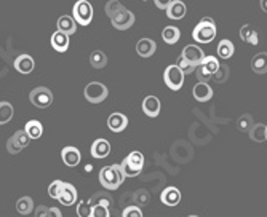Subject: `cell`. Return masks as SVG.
Returning <instances> with one entry per match:
<instances>
[{
  "label": "cell",
  "instance_id": "obj_1",
  "mask_svg": "<svg viewBox=\"0 0 267 217\" xmlns=\"http://www.w3.org/2000/svg\"><path fill=\"white\" fill-rule=\"evenodd\" d=\"M125 181V174L120 165H109L101 168L100 171V182L104 189L108 190H117Z\"/></svg>",
  "mask_w": 267,
  "mask_h": 217
},
{
  "label": "cell",
  "instance_id": "obj_2",
  "mask_svg": "<svg viewBox=\"0 0 267 217\" xmlns=\"http://www.w3.org/2000/svg\"><path fill=\"white\" fill-rule=\"evenodd\" d=\"M216 22L212 18H204L192 32V38L196 40L197 43H210L213 42L216 37Z\"/></svg>",
  "mask_w": 267,
  "mask_h": 217
},
{
  "label": "cell",
  "instance_id": "obj_3",
  "mask_svg": "<svg viewBox=\"0 0 267 217\" xmlns=\"http://www.w3.org/2000/svg\"><path fill=\"white\" fill-rule=\"evenodd\" d=\"M144 162L146 160H144V155L141 154V152L133 150L132 154L128 155L122 163H120L125 178H136V176H140V173L144 168Z\"/></svg>",
  "mask_w": 267,
  "mask_h": 217
},
{
  "label": "cell",
  "instance_id": "obj_4",
  "mask_svg": "<svg viewBox=\"0 0 267 217\" xmlns=\"http://www.w3.org/2000/svg\"><path fill=\"white\" fill-rule=\"evenodd\" d=\"M220 66L221 64L218 61L216 56H205V59L196 67L198 82H210V78H212L214 72L220 69Z\"/></svg>",
  "mask_w": 267,
  "mask_h": 217
},
{
  "label": "cell",
  "instance_id": "obj_5",
  "mask_svg": "<svg viewBox=\"0 0 267 217\" xmlns=\"http://www.w3.org/2000/svg\"><path fill=\"white\" fill-rule=\"evenodd\" d=\"M184 77H186V74L182 72V69L178 66V64H172V66H168L164 72L165 85L173 91L181 90L182 85H184Z\"/></svg>",
  "mask_w": 267,
  "mask_h": 217
},
{
  "label": "cell",
  "instance_id": "obj_6",
  "mask_svg": "<svg viewBox=\"0 0 267 217\" xmlns=\"http://www.w3.org/2000/svg\"><path fill=\"white\" fill-rule=\"evenodd\" d=\"M72 16L80 26H88L93 19V6L88 0H77L72 6Z\"/></svg>",
  "mask_w": 267,
  "mask_h": 217
},
{
  "label": "cell",
  "instance_id": "obj_7",
  "mask_svg": "<svg viewBox=\"0 0 267 217\" xmlns=\"http://www.w3.org/2000/svg\"><path fill=\"white\" fill-rule=\"evenodd\" d=\"M108 94H109V90H108V86L101 83V82H92V83H88L85 86V90H84V96H85V99L88 102H92V104H100L102 102L104 99L108 98Z\"/></svg>",
  "mask_w": 267,
  "mask_h": 217
},
{
  "label": "cell",
  "instance_id": "obj_8",
  "mask_svg": "<svg viewBox=\"0 0 267 217\" xmlns=\"http://www.w3.org/2000/svg\"><path fill=\"white\" fill-rule=\"evenodd\" d=\"M29 99L32 102V106H36L38 109H46L53 102V93L46 86H37L29 93Z\"/></svg>",
  "mask_w": 267,
  "mask_h": 217
},
{
  "label": "cell",
  "instance_id": "obj_9",
  "mask_svg": "<svg viewBox=\"0 0 267 217\" xmlns=\"http://www.w3.org/2000/svg\"><path fill=\"white\" fill-rule=\"evenodd\" d=\"M29 142H30V138H29V134L26 133V130H18L10 139L6 141L8 154H12V155L20 154L22 149H26L29 146Z\"/></svg>",
  "mask_w": 267,
  "mask_h": 217
},
{
  "label": "cell",
  "instance_id": "obj_10",
  "mask_svg": "<svg viewBox=\"0 0 267 217\" xmlns=\"http://www.w3.org/2000/svg\"><path fill=\"white\" fill-rule=\"evenodd\" d=\"M110 22H112V26L118 30H128L134 24V14L124 6L116 16H112Z\"/></svg>",
  "mask_w": 267,
  "mask_h": 217
},
{
  "label": "cell",
  "instance_id": "obj_11",
  "mask_svg": "<svg viewBox=\"0 0 267 217\" xmlns=\"http://www.w3.org/2000/svg\"><path fill=\"white\" fill-rule=\"evenodd\" d=\"M61 160L62 163L69 166V168H76L80 165V160H82V154L80 150L74 146H68L61 150Z\"/></svg>",
  "mask_w": 267,
  "mask_h": 217
},
{
  "label": "cell",
  "instance_id": "obj_12",
  "mask_svg": "<svg viewBox=\"0 0 267 217\" xmlns=\"http://www.w3.org/2000/svg\"><path fill=\"white\" fill-rule=\"evenodd\" d=\"M13 66H14L16 70L20 72V74L28 75V74H30L32 70H34V67H36V61H34V58H32L30 54H20L18 58L14 59Z\"/></svg>",
  "mask_w": 267,
  "mask_h": 217
},
{
  "label": "cell",
  "instance_id": "obj_13",
  "mask_svg": "<svg viewBox=\"0 0 267 217\" xmlns=\"http://www.w3.org/2000/svg\"><path fill=\"white\" fill-rule=\"evenodd\" d=\"M108 126L112 133H122L128 126V118L126 115L120 114V112H114V114H110L108 118Z\"/></svg>",
  "mask_w": 267,
  "mask_h": 217
},
{
  "label": "cell",
  "instance_id": "obj_14",
  "mask_svg": "<svg viewBox=\"0 0 267 217\" xmlns=\"http://www.w3.org/2000/svg\"><path fill=\"white\" fill-rule=\"evenodd\" d=\"M182 56L190 64H194V66H198V64L205 59L204 50H202V48L197 46V45H188V46H186L182 50Z\"/></svg>",
  "mask_w": 267,
  "mask_h": 217
},
{
  "label": "cell",
  "instance_id": "obj_15",
  "mask_svg": "<svg viewBox=\"0 0 267 217\" xmlns=\"http://www.w3.org/2000/svg\"><path fill=\"white\" fill-rule=\"evenodd\" d=\"M192 94L198 102H206L213 98V88L208 85V82H198L194 86Z\"/></svg>",
  "mask_w": 267,
  "mask_h": 217
},
{
  "label": "cell",
  "instance_id": "obj_16",
  "mask_svg": "<svg viewBox=\"0 0 267 217\" xmlns=\"http://www.w3.org/2000/svg\"><path fill=\"white\" fill-rule=\"evenodd\" d=\"M92 157L96 158V160H102V158H106L109 154H110V144L109 141L106 139H96L93 144H92Z\"/></svg>",
  "mask_w": 267,
  "mask_h": 217
},
{
  "label": "cell",
  "instance_id": "obj_17",
  "mask_svg": "<svg viewBox=\"0 0 267 217\" xmlns=\"http://www.w3.org/2000/svg\"><path fill=\"white\" fill-rule=\"evenodd\" d=\"M58 202L64 206H72L77 202V189L72 186V184L64 182V187H62V192L58 198Z\"/></svg>",
  "mask_w": 267,
  "mask_h": 217
},
{
  "label": "cell",
  "instance_id": "obj_18",
  "mask_svg": "<svg viewBox=\"0 0 267 217\" xmlns=\"http://www.w3.org/2000/svg\"><path fill=\"white\" fill-rule=\"evenodd\" d=\"M166 16L170 19H182L186 16V11H188V8H186V3L182 0H173L172 3L166 6Z\"/></svg>",
  "mask_w": 267,
  "mask_h": 217
},
{
  "label": "cell",
  "instance_id": "obj_19",
  "mask_svg": "<svg viewBox=\"0 0 267 217\" xmlns=\"http://www.w3.org/2000/svg\"><path fill=\"white\" fill-rule=\"evenodd\" d=\"M157 51V43L150 38H141L140 42L136 43V53L141 56V58H150V56Z\"/></svg>",
  "mask_w": 267,
  "mask_h": 217
},
{
  "label": "cell",
  "instance_id": "obj_20",
  "mask_svg": "<svg viewBox=\"0 0 267 217\" xmlns=\"http://www.w3.org/2000/svg\"><path fill=\"white\" fill-rule=\"evenodd\" d=\"M162 203L166 206H176L181 203V192L176 187H166L160 195Z\"/></svg>",
  "mask_w": 267,
  "mask_h": 217
},
{
  "label": "cell",
  "instance_id": "obj_21",
  "mask_svg": "<svg viewBox=\"0 0 267 217\" xmlns=\"http://www.w3.org/2000/svg\"><path fill=\"white\" fill-rule=\"evenodd\" d=\"M52 46L58 53L68 51V48H69V34H66V32H62V30H56L54 34L52 35Z\"/></svg>",
  "mask_w": 267,
  "mask_h": 217
},
{
  "label": "cell",
  "instance_id": "obj_22",
  "mask_svg": "<svg viewBox=\"0 0 267 217\" xmlns=\"http://www.w3.org/2000/svg\"><path fill=\"white\" fill-rule=\"evenodd\" d=\"M142 110H144V114L150 118L157 117L160 114V99L157 96H148V98H144Z\"/></svg>",
  "mask_w": 267,
  "mask_h": 217
},
{
  "label": "cell",
  "instance_id": "obj_23",
  "mask_svg": "<svg viewBox=\"0 0 267 217\" xmlns=\"http://www.w3.org/2000/svg\"><path fill=\"white\" fill-rule=\"evenodd\" d=\"M58 30L66 32V34L72 35L77 32V21L74 19V16L70 14H62L58 18Z\"/></svg>",
  "mask_w": 267,
  "mask_h": 217
},
{
  "label": "cell",
  "instance_id": "obj_24",
  "mask_svg": "<svg viewBox=\"0 0 267 217\" xmlns=\"http://www.w3.org/2000/svg\"><path fill=\"white\" fill-rule=\"evenodd\" d=\"M252 70L254 74H267V51L258 53L252 59Z\"/></svg>",
  "mask_w": 267,
  "mask_h": 217
},
{
  "label": "cell",
  "instance_id": "obj_25",
  "mask_svg": "<svg viewBox=\"0 0 267 217\" xmlns=\"http://www.w3.org/2000/svg\"><path fill=\"white\" fill-rule=\"evenodd\" d=\"M162 38H164L165 43L174 45V43H178V40L181 38V30L174 26H166L164 30H162Z\"/></svg>",
  "mask_w": 267,
  "mask_h": 217
},
{
  "label": "cell",
  "instance_id": "obj_26",
  "mask_svg": "<svg viewBox=\"0 0 267 217\" xmlns=\"http://www.w3.org/2000/svg\"><path fill=\"white\" fill-rule=\"evenodd\" d=\"M24 130H26V133L29 134L30 139H40L44 134V126L38 120H29V122L26 123V126H24Z\"/></svg>",
  "mask_w": 267,
  "mask_h": 217
},
{
  "label": "cell",
  "instance_id": "obj_27",
  "mask_svg": "<svg viewBox=\"0 0 267 217\" xmlns=\"http://www.w3.org/2000/svg\"><path fill=\"white\" fill-rule=\"evenodd\" d=\"M234 53H236V46H234L230 40H228V38L221 40L220 45H218V56H220L221 59H229V58H232Z\"/></svg>",
  "mask_w": 267,
  "mask_h": 217
},
{
  "label": "cell",
  "instance_id": "obj_28",
  "mask_svg": "<svg viewBox=\"0 0 267 217\" xmlns=\"http://www.w3.org/2000/svg\"><path fill=\"white\" fill-rule=\"evenodd\" d=\"M16 211L21 216H28L34 211V202H32L30 197H21L18 202H16Z\"/></svg>",
  "mask_w": 267,
  "mask_h": 217
},
{
  "label": "cell",
  "instance_id": "obj_29",
  "mask_svg": "<svg viewBox=\"0 0 267 217\" xmlns=\"http://www.w3.org/2000/svg\"><path fill=\"white\" fill-rule=\"evenodd\" d=\"M90 64L93 69H104L108 64V56L101 50H96L90 54Z\"/></svg>",
  "mask_w": 267,
  "mask_h": 217
},
{
  "label": "cell",
  "instance_id": "obj_30",
  "mask_svg": "<svg viewBox=\"0 0 267 217\" xmlns=\"http://www.w3.org/2000/svg\"><path fill=\"white\" fill-rule=\"evenodd\" d=\"M13 114H14V109L10 102L6 101L0 102V125H6L13 118Z\"/></svg>",
  "mask_w": 267,
  "mask_h": 217
},
{
  "label": "cell",
  "instance_id": "obj_31",
  "mask_svg": "<svg viewBox=\"0 0 267 217\" xmlns=\"http://www.w3.org/2000/svg\"><path fill=\"white\" fill-rule=\"evenodd\" d=\"M240 38L250 45H256L258 43V32L252 26H244L240 29Z\"/></svg>",
  "mask_w": 267,
  "mask_h": 217
},
{
  "label": "cell",
  "instance_id": "obj_32",
  "mask_svg": "<svg viewBox=\"0 0 267 217\" xmlns=\"http://www.w3.org/2000/svg\"><path fill=\"white\" fill-rule=\"evenodd\" d=\"M248 134H250V139H252V141H254V142H264L266 141V125L254 123Z\"/></svg>",
  "mask_w": 267,
  "mask_h": 217
},
{
  "label": "cell",
  "instance_id": "obj_33",
  "mask_svg": "<svg viewBox=\"0 0 267 217\" xmlns=\"http://www.w3.org/2000/svg\"><path fill=\"white\" fill-rule=\"evenodd\" d=\"M253 125H254V120H253V117L250 115V114L242 115L238 118V122H237V128H238L242 133H250V130L253 128Z\"/></svg>",
  "mask_w": 267,
  "mask_h": 217
},
{
  "label": "cell",
  "instance_id": "obj_34",
  "mask_svg": "<svg viewBox=\"0 0 267 217\" xmlns=\"http://www.w3.org/2000/svg\"><path fill=\"white\" fill-rule=\"evenodd\" d=\"M229 75H230V69L228 66H224V64H221L220 69L214 72L212 78H214L216 83H226L229 80Z\"/></svg>",
  "mask_w": 267,
  "mask_h": 217
},
{
  "label": "cell",
  "instance_id": "obj_35",
  "mask_svg": "<svg viewBox=\"0 0 267 217\" xmlns=\"http://www.w3.org/2000/svg\"><path fill=\"white\" fill-rule=\"evenodd\" d=\"M62 187H64V182L62 181H53L50 186H48V195L53 200H58L61 192H62Z\"/></svg>",
  "mask_w": 267,
  "mask_h": 217
},
{
  "label": "cell",
  "instance_id": "obj_36",
  "mask_svg": "<svg viewBox=\"0 0 267 217\" xmlns=\"http://www.w3.org/2000/svg\"><path fill=\"white\" fill-rule=\"evenodd\" d=\"M124 8V5L118 2V0H109V2L106 3V6H104V11H106V14L109 16V18H112V16H116L120 10Z\"/></svg>",
  "mask_w": 267,
  "mask_h": 217
},
{
  "label": "cell",
  "instance_id": "obj_37",
  "mask_svg": "<svg viewBox=\"0 0 267 217\" xmlns=\"http://www.w3.org/2000/svg\"><path fill=\"white\" fill-rule=\"evenodd\" d=\"M109 206L102 205V203H96L92 206V216L90 217H109Z\"/></svg>",
  "mask_w": 267,
  "mask_h": 217
},
{
  "label": "cell",
  "instance_id": "obj_38",
  "mask_svg": "<svg viewBox=\"0 0 267 217\" xmlns=\"http://www.w3.org/2000/svg\"><path fill=\"white\" fill-rule=\"evenodd\" d=\"M76 211H77V216H80V217L92 216V203L90 202H78Z\"/></svg>",
  "mask_w": 267,
  "mask_h": 217
},
{
  "label": "cell",
  "instance_id": "obj_39",
  "mask_svg": "<svg viewBox=\"0 0 267 217\" xmlns=\"http://www.w3.org/2000/svg\"><path fill=\"white\" fill-rule=\"evenodd\" d=\"M90 203L92 205H96V203H102V205H106V206H110L112 203V200L108 194H94L93 198H90Z\"/></svg>",
  "mask_w": 267,
  "mask_h": 217
},
{
  "label": "cell",
  "instance_id": "obj_40",
  "mask_svg": "<svg viewBox=\"0 0 267 217\" xmlns=\"http://www.w3.org/2000/svg\"><path fill=\"white\" fill-rule=\"evenodd\" d=\"M124 217H142V211L140 206H126L122 211Z\"/></svg>",
  "mask_w": 267,
  "mask_h": 217
},
{
  "label": "cell",
  "instance_id": "obj_41",
  "mask_svg": "<svg viewBox=\"0 0 267 217\" xmlns=\"http://www.w3.org/2000/svg\"><path fill=\"white\" fill-rule=\"evenodd\" d=\"M178 66H180V67L182 69V72H184L186 75H188V74H190V72H194V70H196V67H197V66H194V64H190L188 59L184 58L182 54H181V59L178 61Z\"/></svg>",
  "mask_w": 267,
  "mask_h": 217
},
{
  "label": "cell",
  "instance_id": "obj_42",
  "mask_svg": "<svg viewBox=\"0 0 267 217\" xmlns=\"http://www.w3.org/2000/svg\"><path fill=\"white\" fill-rule=\"evenodd\" d=\"M48 211H50V208H46V206H37V210H34V216H36V217H48Z\"/></svg>",
  "mask_w": 267,
  "mask_h": 217
},
{
  "label": "cell",
  "instance_id": "obj_43",
  "mask_svg": "<svg viewBox=\"0 0 267 217\" xmlns=\"http://www.w3.org/2000/svg\"><path fill=\"white\" fill-rule=\"evenodd\" d=\"M173 0H154V3L158 8V10H166V6L172 3Z\"/></svg>",
  "mask_w": 267,
  "mask_h": 217
},
{
  "label": "cell",
  "instance_id": "obj_44",
  "mask_svg": "<svg viewBox=\"0 0 267 217\" xmlns=\"http://www.w3.org/2000/svg\"><path fill=\"white\" fill-rule=\"evenodd\" d=\"M48 217H62V213L58 210V208H50V211H48Z\"/></svg>",
  "mask_w": 267,
  "mask_h": 217
},
{
  "label": "cell",
  "instance_id": "obj_45",
  "mask_svg": "<svg viewBox=\"0 0 267 217\" xmlns=\"http://www.w3.org/2000/svg\"><path fill=\"white\" fill-rule=\"evenodd\" d=\"M260 5H261V10L267 13V0H260Z\"/></svg>",
  "mask_w": 267,
  "mask_h": 217
},
{
  "label": "cell",
  "instance_id": "obj_46",
  "mask_svg": "<svg viewBox=\"0 0 267 217\" xmlns=\"http://www.w3.org/2000/svg\"><path fill=\"white\" fill-rule=\"evenodd\" d=\"M266 139H267V125H266Z\"/></svg>",
  "mask_w": 267,
  "mask_h": 217
}]
</instances>
